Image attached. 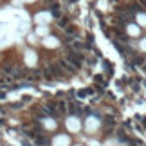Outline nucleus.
<instances>
[{
	"label": "nucleus",
	"mask_w": 146,
	"mask_h": 146,
	"mask_svg": "<svg viewBox=\"0 0 146 146\" xmlns=\"http://www.w3.org/2000/svg\"><path fill=\"white\" fill-rule=\"evenodd\" d=\"M126 35L128 36H139V35H141V25H139V24L126 25Z\"/></svg>",
	"instance_id": "1"
},
{
	"label": "nucleus",
	"mask_w": 146,
	"mask_h": 146,
	"mask_svg": "<svg viewBox=\"0 0 146 146\" xmlns=\"http://www.w3.org/2000/svg\"><path fill=\"white\" fill-rule=\"evenodd\" d=\"M67 126H69L70 132H78L81 125H80V121H78L76 117H69V119H67Z\"/></svg>",
	"instance_id": "2"
},
{
	"label": "nucleus",
	"mask_w": 146,
	"mask_h": 146,
	"mask_svg": "<svg viewBox=\"0 0 146 146\" xmlns=\"http://www.w3.org/2000/svg\"><path fill=\"white\" fill-rule=\"evenodd\" d=\"M52 144H54V146H69V144H70V139L65 137V135H58V137L52 141Z\"/></svg>",
	"instance_id": "3"
},
{
	"label": "nucleus",
	"mask_w": 146,
	"mask_h": 146,
	"mask_svg": "<svg viewBox=\"0 0 146 146\" xmlns=\"http://www.w3.org/2000/svg\"><path fill=\"white\" fill-rule=\"evenodd\" d=\"M43 45H45V47H50V49H54V47H58V45H60V42H58V38H54V36H47L45 40H43Z\"/></svg>",
	"instance_id": "4"
},
{
	"label": "nucleus",
	"mask_w": 146,
	"mask_h": 146,
	"mask_svg": "<svg viewBox=\"0 0 146 146\" xmlns=\"http://www.w3.org/2000/svg\"><path fill=\"white\" fill-rule=\"evenodd\" d=\"M35 20L38 22V24H47V22L50 20V13H45V11H43V13H38L35 16Z\"/></svg>",
	"instance_id": "5"
},
{
	"label": "nucleus",
	"mask_w": 146,
	"mask_h": 146,
	"mask_svg": "<svg viewBox=\"0 0 146 146\" xmlns=\"http://www.w3.org/2000/svg\"><path fill=\"white\" fill-rule=\"evenodd\" d=\"M98 126H99V121L96 119V117H88V121H87V130H88V132H94V130H98Z\"/></svg>",
	"instance_id": "6"
},
{
	"label": "nucleus",
	"mask_w": 146,
	"mask_h": 146,
	"mask_svg": "<svg viewBox=\"0 0 146 146\" xmlns=\"http://www.w3.org/2000/svg\"><path fill=\"white\" fill-rule=\"evenodd\" d=\"M67 60H69V61H72V63H81V61H83V58H81V56L80 54H76V52H70L69 54V58H67Z\"/></svg>",
	"instance_id": "7"
},
{
	"label": "nucleus",
	"mask_w": 146,
	"mask_h": 146,
	"mask_svg": "<svg viewBox=\"0 0 146 146\" xmlns=\"http://www.w3.org/2000/svg\"><path fill=\"white\" fill-rule=\"evenodd\" d=\"M135 20H137V24L141 25V27H146V13H137L135 15Z\"/></svg>",
	"instance_id": "8"
},
{
	"label": "nucleus",
	"mask_w": 146,
	"mask_h": 146,
	"mask_svg": "<svg viewBox=\"0 0 146 146\" xmlns=\"http://www.w3.org/2000/svg\"><path fill=\"white\" fill-rule=\"evenodd\" d=\"M36 35H40V36H45V35H47V27H45V25H40V27H36Z\"/></svg>",
	"instance_id": "9"
},
{
	"label": "nucleus",
	"mask_w": 146,
	"mask_h": 146,
	"mask_svg": "<svg viewBox=\"0 0 146 146\" xmlns=\"http://www.w3.org/2000/svg\"><path fill=\"white\" fill-rule=\"evenodd\" d=\"M25 56H27V63H29V65H33V63L36 61V56H35V52H27Z\"/></svg>",
	"instance_id": "10"
},
{
	"label": "nucleus",
	"mask_w": 146,
	"mask_h": 146,
	"mask_svg": "<svg viewBox=\"0 0 146 146\" xmlns=\"http://www.w3.org/2000/svg\"><path fill=\"white\" fill-rule=\"evenodd\" d=\"M139 49H141V50H146V38H143V40H141V43H139Z\"/></svg>",
	"instance_id": "11"
},
{
	"label": "nucleus",
	"mask_w": 146,
	"mask_h": 146,
	"mask_svg": "<svg viewBox=\"0 0 146 146\" xmlns=\"http://www.w3.org/2000/svg\"><path fill=\"white\" fill-rule=\"evenodd\" d=\"M25 2H35V0H25Z\"/></svg>",
	"instance_id": "12"
}]
</instances>
